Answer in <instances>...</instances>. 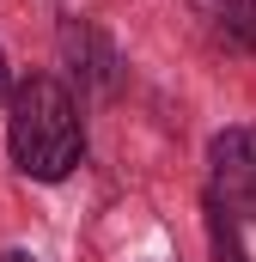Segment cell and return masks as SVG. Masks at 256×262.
<instances>
[{
    "label": "cell",
    "instance_id": "cell-4",
    "mask_svg": "<svg viewBox=\"0 0 256 262\" xmlns=\"http://www.w3.org/2000/svg\"><path fill=\"white\" fill-rule=\"evenodd\" d=\"M12 98V67H6V49H0V104Z\"/></svg>",
    "mask_w": 256,
    "mask_h": 262
},
{
    "label": "cell",
    "instance_id": "cell-2",
    "mask_svg": "<svg viewBox=\"0 0 256 262\" xmlns=\"http://www.w3.org/2000/svg\"><path fill=\"white\" fill-rule=\"evenodd\" d=\"M207 201L220 220H256V128H220L207 140Z\"/></svg>",
    "mask_w": 256,
    "mask_h": 262
},
{
    "label": "cell",
    "instance_id": "cell-3",
    "mask_svg": "<svg viewBox=\"0 0 256 262\" xmlns=\"http://www.w3.org/2000/svg\"><path fill=\"white\" fill-rule=\"evenodd\" d=\"M226 31H232V43H256V0H226Z\"/></svg>",
    "mask_w": 256,
    "mask_h": 262
},
{
    "label": "cell",
    "instance_id": "cell-1",
    "mask_svg": "<svg viewBox=\"0 0 256 262\" xmlns=\"http://www.w3.org/2000/svg\"><path fill=\"white\" fill-rule=\"evenodd\" d=\"M12 116H6V152L25 177L37 183H61L73 165L86 159V122L79 104L55 73H31L25 85H12Z\"/></svg>",
    "mask_w": 256,
    "mask_h": 262
},
{
    "label": "cell",
    "instance_id": "cell-5",
    "mask_svg": "<svg viewBox=\"0 0 256 262\" xmlns=\"http://www.w3.org/2000/svg\"><path fill=\"white\" fill-rule=\"evenodd\" d=\"M0 262H37L31 250H0Z\"/></svg>",
    "mask_w": 256,
    "mask_h": 262
}]
</instances>
